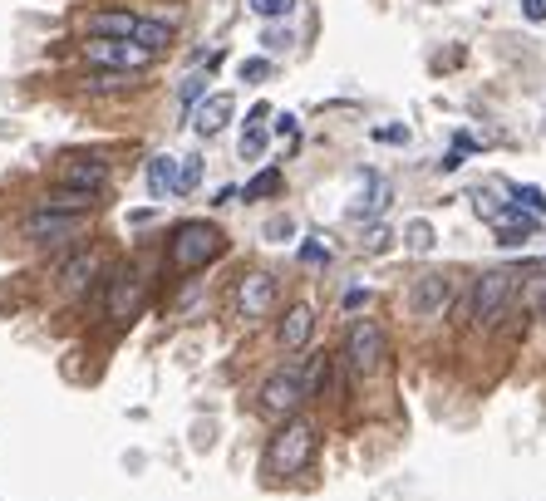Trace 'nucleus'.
I'll list each match as a JSON object with an SVG mask.
<instances>
[{
  "label": "nucleus",
  "mask_w": 546,
  "mask_h": 501,
  "mask_svg": "<svg viewBox=\"0 0 546 501\" xmlns=\"http://www.w3.org/2000/svg\"><path fill=\"white\" fill-rule=\"evenodd\" d=\"M197 177H202V163H197V158H182V167H178V197H187V192L197 187Z\"/></svg>",
  "instance_id": "c85d7f7f"
},
{
  "label": "nucleus",
  "mask_w": 546,
  "mask_h": 501,
  "mask_svg": "<svg viewBox=\"0 0 546 501\" xmlns=\"http://www.w3.org/2000/svg\"><path fill=\"white\" fill-rule=\"evenodd\" d=\"M133 40H138L143 50H153V55H158V50H163V45L173 40V30H168L163 20H138V30H133Z\"/></svg>",
  "instance_id": "4be33fe9"
},
{
  "label": "nucleus",
  "mask_w": 546,
  "mask_h": 501,
  "mask_svg": "<svg viewBox=\"0 0 546 501\" xmlns=\"http://www.w3.org/2000/svg\"><path fill=\"white\" fill-rule=\"evenodd\" d=\"M138 305H143V271L123 266L119 276H114V285H109V315H114V325L133 320Z\"/></svg>",
  "instance_id": "9d476101"
},
{
  "label": "nucleus",
  "mask_w": 546,
  "mask_h": 501,
  "mask_svg": "<svg viewBox=\"0 0 546 501\" xmlns=\"http://www.w3.org/2000/svg\"><path fill=\"white\" fill-rule=\"evenodd\" d=\"M448 300H453V276H419L414 280V290H409V310L419 315V320H438L443 310H448Z\"/></svg>",
  "instance_id": "1a4fd4ad"
},
{
  "label": "nucleus",
  "mask_w": 546,
  "mask_h": 501,
  "mask_svg": "<svg viewBox=\"0 0 546 501\" xmlns=\"http://www.w3.org/2000/svg\"><path fill=\"white\" fill-rule=\"evenodd\" d=\"M138 20L143 15H133V10H89L84 15V35L89 40H133Z\"/></svg>",
  "instance_id": "f8f14e48"
},
{
  "label": "nucleus",
  "mask_w": 546,
  "mask_h": 501,
  "mask_svg": "<svg viewBox=\"0 0 546 501\" xmlns=\"http://www.w3.org/2000/svg\"><path fill=\"white\" fill-rule=\"evenodd\" d=\"M301 261H310V266L330 261V246H320V241H305V246H301Z\"/></svg>",
  "instance_id": "7c9ffc66"
},
{
  "label": "nucleus",
  "mask_w": 546,
  "mask_h": 501,
  "mask_svg": "<svg viewBox=\"0 0 546 501\" xmlns=\"http://www.w3.org/2000/svg\"><path fill=\"white\" fill-rule=\"evenodd\" d=\"M232 113H237V99H232V94H207V99L192 104V128H197L202 138H217V133L232 123Z\"/></svg>",
  "instance_id": "ddd939ff"
},
{
  "label": "nucleus",
  "mask_w": 546,
  "mask_h": 501,
  "mask_svg": "<svg viewBox=\"0 0 546 501\" xmlns=\"http://www.w3.org/2000/svg\"><path fill=\"white\" fill-rule=\"evenodd\" d=\"M276 192H281V167H261V172L242 187L246 202H266V197H276Z\"/></svg>",
  "instance_id": "412c9836"
},
{
  "label": "nucleus",
  "mask_w": 546,
  "mask_h": 501,
  "mask_svg": "<svg viewBox=\"0 0 546 501\" xmlns=\"http://www.w3.org/2000/svg\"><path fill=\"white\" fill-rule=\"evenodd\" d=\"M276 310V276L271 271H246L232 285V315L237 320H266Z\"/></svg>",
  "instance_id": "39448f33"
},
{
  "label": "nucleus",
  "mask_w": 546,
  "mask_h": 501,
  "mask_svg": "<svg viewBox=\"0 0 546 501\" xmlns=\"http://www.w3.org/2000/svg\"><path fill=\"white\" fill-rule=\"evenodd\" d=\"M222 231L207 222H182L173 236H168V266L173 271H197V266H207L212 256H222Z\"/></svg>",
  "instance_id": "f03ea898"
},
{
  "label": "nucleus",
  "mask_w": 546,
  "mask_h": 501,
  "mask_svg": "<svg viewBox=\"0 0 546 501\" xmlns=\"http://www.w3.org/2000/svg\"><path fill=\"white\" fill-rule=\"evenodd\" d=\"M148 192L153 197H178V163L173 158H153L148 163Z\"/></svg>",
  "instance_id": "6ab92c4d"
},
{
  "label": "nucleus",
  "mask_w": 546,
  "mask_h": 501,
  "mask_svg": "<svg viewBox=\"0 0 546 501\" xmlns=\"http://www.w3.org/2000/svg\"><path fill=\"white\" fill-rule=\"evenodd\" d=\"M296 226H291V217H276V222H266V241H286Z\"/></svg>",
  "instance_id": "2f4dec72"
},
{
  "label": "nucleus",
  "mask_w": 546,
  "mask_h": 501,
  "mask_svg": "<svg viewBox=\"0 0 546 501\" xmlns=\"http://www.w3.org/2000/svg\"><path fill=\"white\" fill-rule=\"evenodd\" d=\"M512 202H517V207H527V212H537V217L546 212V192H542V187H517V197H512Z\"/></svg>",
  "instance_id": "cd10ccee"
},
{
  "label": "nucleus",
  "mask_w": 546,
  "mask_h": 501,
  "mask_svg": "<svg viewBox=\"0 0 546 501\" xmlns=\"http://www.w3.org/2000/svg\"><path fill=\"white\" fill-rule=\"evenodd\" d=\"M468 197H473V212H478V217H487V222H492V217H497V212L507 207V202H502L497 192H487V187H478V192H468Z\"/></svg>",
  "instance_id": "b1692460"
},
{
  "label": "nucleus",
  "mask_w": 546,
  "mask_h": 501,
  "mask_svg": "<svg viewBox=\"0 0 546 501\" xmlns=\"http://www.w3.org/2000/svg\"><path fill=\"white\" fill-rule=\"evenodd\" d=\"M84 222H89L84 212H55V207H40V212H30V217L20 222V236H25V241H35V246H55V241L79 236Z\"/></svg>",
  "instance_id": "0eeeda50"
},
{
  "label": "nucleus",
  "mask_w": 546,
  "mask_h": 501,
  "mask_svg": "<svg viewBox=\"0 0 546 501\" xmlns=\"http://www.w3.org/2000/svg\"><path fill=\"white\" fill-rule=\"evenodd\" d=\"M84 55H89V64H99V69H123V74H133V69H143V64L153 59V50H143L138 40H89Z\"/></svg>",
  "instance_id": "6e6552de"
},
{
  "label": "nucleus",
  "mask_w": 546,
  "mask_h": 501,
  "mask_svg": "<svg viewBox=\"0 0 546 501\" xmlns=\"http://www.w3.org/2000/svg\"><path fill=\"white\" fill-rule=\"evenodd\" d=\"M94 271H99V256H94V251H79V256H69V261L60 266L64 290H84V285L94 280Z\"/></svg>",
  "instance_id": "a211bd4d"
},
{
  "label": "nucleus",
  "mask_w": 546,
  "mask_h": 501,
  "mask_svg": "<svg viewBox=\"0 0 546 501\" xmlns=\"http://www.w3.org/2000/svg\"><path fill=\"white\" fill-rule=\"evenodd\" d=\"M266 472L271 477H296L315 462V423L310 418H281V433H271L266 443Z\"/></svg>",
  "instance_id": "f257e3e1"
},
{
  "label": "nucleus",
  "mask_w": 546,
  "mask_h": 501,
  "mask_svg": "<svg viewBox=\"0 0 546 501\" xmlns=\"http://www.w3.org/2000/svg\"><path fill=\"white\" fill-rule=\"evenodd\" d=\"M522 15L527 20H546V0H522Z\"/></svg>",
  "instance_id": "72a5a7b5"
},
{
  "label": "nucleus",
  "mask_w": 546,
  "mask_h": 501,
  "mask_svg": "<svg viewBox=\"0 0 546 501\" xmlns=\"http://www.w3.org/2000/svg\"><path fill=\"white\" fill-rule=\"evenodd\" d=\"M40 207H55V212H94V192H84V187H60V192H50Z\"/></svg>",
  "instance_id": "aec40b11"
},
{
  "label": "nucleus",
  "mask_w": 546,
  "mask_h": 501,
  "mask_svg": "<svg viewBox=\"0 0 546 501\" xmlns=\"http://www.w3.org/2000/svg\"><path fill=\"white\" fill-rule=\"evenodd\" d=\"M251 10H256L261 20H286V15L296 10V0H251Z\"/></svg>",
  "instance_id": "393cba45"
},
{
  "label": "nucleus",
  "mask_w": 546,
  "mask_h": 501,
  "mask_svg": "<svg viewBox=\"0 0 546 501\" xmlns=\"http://www.w3.org/2000/svg\"><path fill=\"white\" fill-rule=\"evenodd\" d=\"M404 246H409V251H419V256H428V251H433V226H428V222H409V226H404Z\"/></svg>",
  "instance_id": "5701e85b"
},
{
  "label": "nucleus",
  "mask_w": 546,
  "mask_h": 501,
  "mask_svg": "<svg viewBox=\"0 0 546 501\" xmlns=\"http://www.w3.org/2000/svg\"><path fill=\"white\" fill-rule=\"evenodd\" d=\"M310 334H315V310H310V305H291V310L281 315V330H276L281 349H286V354H301L305 344H310Z\"/></svg>",
  "instance_id": "4468645a"
},
{
  "label": "nucleus",
  "mask_w": 546,
  "mask_h": 501,
  "mask_svg": "<svg viewBox=\"0 0 546 501\" xmlns=\"http://www.w3.org/2000/svg\"><path fill=\"white\" fill-rule=\"evenodd\" d=\"M261 45H266V50H286V45H291V30H281V25H271V30L261 35Z\"/></svg>",
  "instance_id": "c756f323"
},
{
  "label": "nucleus",
  "mask_w": 546,
  "mask_h": 501,
  "mask_svg": "<svg viewBox=\"0 0 546 501\" xmlns=\"http://www.w3.org/2000/svg\"><path fill=\"white\" fill-rule=\"evenodd\" d=\"M276 69H271V59H242V79L246 84H266Z\"/></svg>",
  "instance_id": "bb28decb"
},
{
  "label": "nucleus",
  "mask_w": 546,
  "mask_h": 501,
  "mask_svg": "<svg viewBox=\"0 0 546 501\" xmlns=\"http://www.w3.org/2000/svg\"><path fill=\"white\" fill-rule=\"evenodd\" d=\"M532 305L542 310V320H546V290H537V295H532Z\"/></svg>",
  "instance_id": "e433bc0d"
},
{
  "label": "nucleus",
  "mask_w": 546,
  "mask_h": 501,
  "mask_svg": "<svg viewBox=\"0 0 546 501\" xmlns=\"http://www.w3.org/2000/svg\"><path fill=\"white\" fill-rule=\"evenodd\" d=\"M537 226H542V217L537 212H527V207H502L497 217H492V231H497V241L502 246H527L532 236H537Z\"/></svg>",
  "instance_id": "9b49d317"
},
{
  "label": "nucleus",
  "mask_w": 546,
  "mask_h": 501,
  "mask_svg": "<svg viewBox=\"0 0 546 501\" xmlns=\"http://www.w3.org/2000/svg\"><path fill=\"white\" fill-rule=\"evenodd\" d=\"M266 118H271V104H256V109L246 113L242 158H261V153H266Z\"/></svg>",
  "instance_id": "f3484780"
},
{
  "label": "nucleus",
  "mask_w": 546,
  "mask_h": 501,
  "mask_svg": "<svg viewBox=\"0 0 546 501\" xmlns=\"http://www.w3.org/2000/svg\"><path fill=\"white\" fill-rule=\"evenodd\" d=\"M276 138H296V118H291V113L276 118Z\"/></svg>",
  "instance_id": "f704fd0d"
},
{
  "label": "nucleus",
  "mask_w": 546,
  "mask_h": 501,
  "mask_svg": "<svg viewBox=\"0 0 546 501\" xmlns=\"http://www.w3.org/2000/svg\"><path fill=\"white\" fill-rule=\"evenodd\" d=\"M384 207H389V182L379 172H364L360 202H350V217H379Z\"/></svg>",
  "instance_id": "2eb2a0df"
},
{
  "label": "nucleus",
  "mask_w": 546,
  "mask_h": 501,
  "mask_svg": "<svg viewBox=\"0 0 546 501\" xmlns=\"http://www.w3.org/2000/svg\"><path fill=\"white\" fill-rule=\"evenodd\" d=\"M384 143H409V128H379Z\"/></svg>",
  "instance_id": "c9c22d12"
},
{
  "label": "nucleus",
  "mask_w": 546,
  "mask_h": 501,
  "mask_svg": "<svg viewBox=\"0 0 546 501\" xmlns=\"http://www.w3.org/2000/svg\"><path fill=\"white\" fill-rule=\"evenodd\" d=\"M517 295V271H483L478 285H473V325H497L502 310L512 305Z\"/></svg>",
  "instance_id": "20e7f679"
},
{
  "label": "nucleus",
  "mask_w": 546,
  "mask_h": 501,
  "mask_svg": "<svg viewBox=\"0 0 546 501\" xmlns=\"http://www.w3.org/2000/svg\"><path fill=\"white\" fill-rule=\"evenodd\" d=\"M207 89V74L202 69H192V74H182V84H178V99L182 104H197V94Z\"/></svg>",
  "instance_id": "a878e982"
},
{
  "label": "nucleus",
  "mask_w": 546,
  "mask_h": 501,
  "mask_svg": "<svg viewBox=\"0 0 546 501\" xmlns=\"http://www.w3.org/2000/svg\"><path fill=\"white\" fill-rule=\"evenodd\" d=\"M305 398H310V384H305L301 369H281V374H271L261 384V413L266 418H291Z\"/></svg>",
  "instance_id": "423d86ee"
},
{
  "label": "nucleus",
  "mask_w": 546,
  "mask_h": 501,
  "mask_svg": "<svg viewBox=\"0 0 546 501\" xmlns=\"http://www.w3.org/2000/svg\"><path fill=\"white\" fill-rule=\"evenodd\" d=\"M364 241H369V251H384V246H389V226H369Z\"/></svg>",
  "instance_id": "473e14b6"
},
{
  "label": "nucleus",
  "mask_w": 546,
  "mask_h": 501,
  "mask_svg": "<svg viewBox=\"0 0 546 501\" xmlns=\"http://www.w3.org/2000/svg\"><path fill=\"white\" fill-rule=\"evenodd\" d=\"M64 187H84V192H104L109 187V167L104 163H64Z\"/></svg>",
  "instance_id": "dca6fc26"
},
{
  "label": "nucleus",
  "mask_w": 546,
  "mask_h": 501,
  "mask_svg": "<svg viewBox=\"0 0 546 501\" xmlns=\"http://www.w3.org/2000/svg\"><path fill=\"white\" fill-rule=\"evenodd\" d=\"M384 354H389V334L379 320H355L350 334H345V359H350V369L369 379V374H379L384 369Z\"/></svg>",
  "instance_id": "7ed1b4c3"
}]
</instances>
